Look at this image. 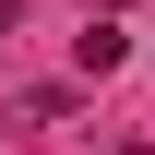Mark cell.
Wrapping results in <instances>:
<instances>
[{"label": "cell", "mask_w": 155, "mask_h": 155, "mask_svg": "<svg viewBox=\"0 0 155 155\" xmlns=\"http://www.w3.org/2000/svg\"><path fill=\"white\" fill-rule=\"evenodd\" d=\"M119 155H155V143H119Z\"/></svg>", "instance_id": "1"}]
</instances>
